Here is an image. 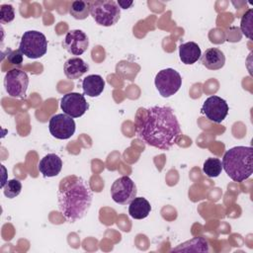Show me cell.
Masks as SVG:
<instances>
[{
  "label": "cell",
  "instance_id": "1",
  "mask_svg": "<svg viewBox=\"0 0 253 253\" xmlns=\"http://www.w3.org/2000/svg\"><path fill=\"white\" fill-rule=\"evenodd\" d=\"M137 137L149 146L168 150L182 136L179 122L168 106H152L137 110L134 120Z\"/></svg>",
  "mask_w": 253,
  "mask_h": 253
},
{
  "label": "cell",
  "instance_id": "2",
  "mask_svg": "<svg viewBox=\"0 0 253 253\" xmlns=\"http://www.w3.org/2000/svg\"><path fill=\"white\" fill-rule=\"evenodd\" d=\"M93 193L84 178L69 175L61 179L57 191L58 209L70 222L85 216L92 204Z\"/></svg>",
  "mask_w": 253,
  "mask_h": 253
},
{
  "label": "cell",
  "instance_id": "3",
  "mask_svg": "<svg viewBox=\"0 0 253 253\" xmlns=\"http://www.w3.org/2000/svg\"><path fill=\"white\" fill-rule=\"evenodd\" d=\"M221 163L228 177L241 183L253 173V148L251 146L232 147L224 153Z\"/></svg>",
  "mask_w": 253,
  "mask_h": 253
},
{
  "label": "cell",
  "instance_id": "4",
  "mask_svg": "<svg viewBox=\"0 0 253 253\" xmlns=\"http://www.w3.org/2000/svg\"><path fill=\"white\" fill-rule=\"evenodd\" d=\"M90 15L98 25L111 27L120 19L121 8L114 0L89 1Z\"/></svg>",
  "mask_w": 253,
  "mask_h": 253
},
{
  "label": "cell",
  "instance_id": "5",
  "mask_svg": "<svg viewBox=\"0 0 253 253\" xmlns=\"http://www.w3.org/2000/svg\"><path fill=\"white\" fill-rule=\"evenodd\" d=\"M19 49L29 58H40L46 53L47 40L39 31H27L22 36Z\"/></svg>",
  "mask_w": 253,
  "mask_h": 253
},
{
  "label": "cell",
  "instance_id": "6",
  "mask_svg": "<svg viewBox=\"0 0 253 253\" xmlns=\"http://www.w3.org/2000/svg\"><path fill=\"white\" fill-rule=\"evenodd\" d=\"M154 84L159 94L164 98H168L178 92L182 85V77L175 69L166 68L156 74Z\"/></svg>",
  "mask_w": 253,
  "mask_h": 253
},
{
  "label": "cell",
  "instance_id": "7",
  "mask_svg": "<svg viewBox=\"0 0 253 253\" xmlns=\"http://www.w3.org/2000/svg\"><path fill=\"white\" fill-rule=\"evenodd\" d=\"M28 86L29 77L25 71L15 68L5 74L4 87L10 97L18 99L25 98Z\"/></svg>",
  "mask_w": 253,
  "mask_h": 253
},
{
  "label": "cell",
  "instance_id": "8",
  "mask_svg": "<svg viewBox=\"0 0 253 253\" xmlns=\"http://www.w3.org/2000/svg\"><path fill=\"white\" fill-rule=\"evenodd\" d=\"M136 186L128 176H122L115 180L111 187V197L120 205H127L136 197Z\"/></svg>",
  "mask_w": 253,
  "mask_h": 253
},
{
  "label": "cell",
  "instance_id": "9",
  "mask_svg": "<svg viewBox=\"0 0 253 253\" xmlns=\"http://www.w3.org/2000/svg\"><path fill=\"white\" fill-rule=\"evenodd\" d=\"M228 105L226 101L218 96H211L207 98L202 106L201 113L206 118L215 124L221 123L228 114Z\"/></svg>",
  "mask_w": 253,
  "mask_h": 253
},
{
  "label": "cell",
  "instance_id": "10",
  "mask_svg": "<svg viewBox=\"0 0 253 253\" xmlns=\"http://www.w3.org/2000/svg\"><path fill=\"white\" fill-rule=\"evenodd\" d=\"M48 128L50 134L57 139L70 138L75 132V122L66 114H56L49 120Z\"/></svg>",
  "mask_w": 253,
  "mask_h": 253
},
{
  "label": "cell",
  "instance_id": "11",
  "mask_svg": "<svg viewBox=\"0 0 253 253\" xmlns=\"http://www.w3.org/2000/svg\"><path fill=\"white\" fill-rule=\"evenodd\" d=\"M60 108L64 114L71 118H79L83 116L89 108L84 95L70 92L62 96L60 99Z\"/></svg>",
  "mask_w": 253,
  "mask_h": 253
},
{
  "label": "cell",
  "instance_id": "12",
  "mask_svg": "<svg viewBox=\"0 0 253 253\" xmlns=\"http://www.w3.org/2000/svg\"><path fill=\"white\" fill-rule=\"evenodd\" d=\"M62 44L70 54L81 55L88 48L89 39L83 31L71 30L65 35Z\"/></svg>",
  "mask_w": 253,
  "mask_h": 253
},
{
  "label": "cell",
  "instance_id": "13",
  "mask_svg": "<svg viewBox=\"0 0 253 253\" xmlns=\"http://www.w3.org/2000/svg\"><path fill=\"white\" fill-rule=\"evenodd\" d=\"M38 168L43 177H54L60 173L62 161L58 155L48 153L41 159Z\"/></svg>",
  "mask_w": 253,
  "mask_h": 253
},
{
  "label": "cell",
  "instance_id": "14",
  "mask_svg": "<svg viewBox=\"0 0 253 253\" xmlns=\"http://www.w3.org/2000/svg\"><path fill=\"white\" fill-rule=\"evenodd\" d=\"M201 61L206 68L210 70H218L223 67L225 63V56L220 49L211 47L206 49L205 53L201 56Z\"/></svg>",
  "mask_w": 253,
  "mask_h": 253
},
{
  "label": "cell",
  "instance_id": "15",
  "mask_svg": "<svg viewBox=\"0 0 253 253\" xmlns=\"http://www.w3.org/2000/svg\"><path fill=\"white\" fill-rule=\"evenodd\" d=\"M89 70V65L80 57H71L66 60L63 71L68 79L75 80L80 78Z\"/></svg>",
  "mask_w": 253,
  "mask_h": 253
},
{
  "label": "cell",
  "instance_id": "16",
  "mask_svg": "<svg viewBox=\"0 0 253 253\" xmlns=\"http://www.w3.org/2000/svg\"><path fill=\"white\" fill-rule=\"evenodd\" d=\"M105 88V80L101 75L91 74L82 80L83 94L89 97H98Z\"/></svg>",
  "mask_w": 253,
  "mask_h": 253
},
{
  "label": "cell",
  "instance_id": "17",
  "mask_svg": "<svg viewBox=\"0 0 253 253\" xmlns=\"http://www.w3.org/2000/svg\"><path fill=\"white\" fill-rule=\"evenodd\" d=\"M201 56V48L195 42H188L180 44L179 57L184 64H194L200 59Z\"/></svg>",
  "mask_w": 253,
  "mask_h": 253
},
{
  "label": "cell",
  "instance_id": "18",
  "mask_svg": "<svg viewBox=\"0 0 253 253\" xmlns=\"http://www.w3.org/2000/svg\"><path fill=\"white\" fill-rule=\"evenodd\" d=\"M151 211L150 203L142 197H135L130 203L128 207V213L134 219H142L145 218Z\"/></svg>",
  "mask_w": 253,
  "mask_h": 253
},
{
  "label": "cell",
  "instance_id": "19",
  "mask_svg": "<svg viewBox=\"0 0 253 253\" xmlns=\"http://www.w3.org/2000/svg\"><path fill=\"white\" fill-rule=\"evenodd\" d=\"M210 250L208 241L202 237H194L193 239L180 244L178 247L174 248L172 251H201V252H208Z\"/></svg>",
  "mask_w": 253,
  "mask_h": 253
},
{
  "label": "cell",
  "instance_id": "20",
  "mask_svg": "<svg viewBox=\"0 0 253 253\" xmlns=\"http://www.w3.org/2000/svg\"><path fill=\"white\" fill-rule=\"evenodd\" d=\"M69 14L76 20H84L90 14L89 1H73L69 7Z\"/></svg>",
  "mask_w": 253,
  "mask_h": 253
},
{
  "label": "cell",
  "instance_id": "21",
  "mask_svg": "<svg viewBox=\"0 0 253 253\" xmlns=\"http://www.w3.org/2000/svg\"><path fill=\"white\" fill-rule=\"evenodd\" d=\"M203 171L210 178H215L219 176L222 171L221 160L214 157H210L206 159L203 165Z\"/></svg>",
  "mask_w": 253,
  "mask_h": 253
},
{
  "label": "cell",
  "instance_id": "22",
  "mask_svg": "<svg viewBox=\"0 0 253 253\" xmlns=\"http://www.w3.org/2000/svg\"><path fill=\"white\" fill-rule=\"evenodd\" d=\"M22 184L17 179H12L6 182L5 186L3 187V193L8 199H14L21 193Z\"/></svg>",
  "mask_w": 253,
  "mask_h": 253
},
{
  "label": "cell",
  "instance_id": "23",
  "mask_svg": "<svg viewBox=\"0 0 253 253\" xmlns=\"http://www.w3.org/2000/svg\"><path fill=\"white\" fill-rule=\"evenodd\" d=\"M252 19H253V10L249 9L241 18L240 22V29L242 34L248 38L252 39Z\"/></svg>",
  "mask_w": 253,
  "mask_h": 253
},
{
  "label": "cell",
  "instance_id": "24",
  "mask_svg": "<svg viewBox=\"0 0 253 253\" xmlns=\"http://www.w3.org/2000/svg\"><path fill=\"white\" fill-rule=\"evenodd\" d=\"M15 19V9L10 4H3L0 7V23L8 24Z\"/></svg>",
  "mask_w": 253,
  "mask_h": 253
},
{
  "label": "cell",
  "instance_id": "25",
  "mask_svg": "<svg viewBox=\"0 0 253 253\" xmlns=\"http://www.w3.org/2000/svg\"><path fill=\"white\" fill-rule=\"evenodd\" d=\"M23 53L20 49H15V50H9L8 51V54H7V58H8V61L11 63V64H14V65H18V66H21L22 62H23Z\"/></svg>",
  "mask_w": 253,
  "mask_h": 253
},
{
  "label": "cell",
  "instance_id": "26",
  "mask_svg": "<svg viewBox=\"0 0 253 253\" xmlns=\"http://www.w3.org/2000/svg\"><path fill=\"white\" fill-rule=\"evenodd\" d=\"M118 5L121 9H127L129 8L132 4H133V1H126V0H119L118 2Z\"/></svg>",
  "mask_w": 253,
  "mask_h": 253
}]
</instances>
